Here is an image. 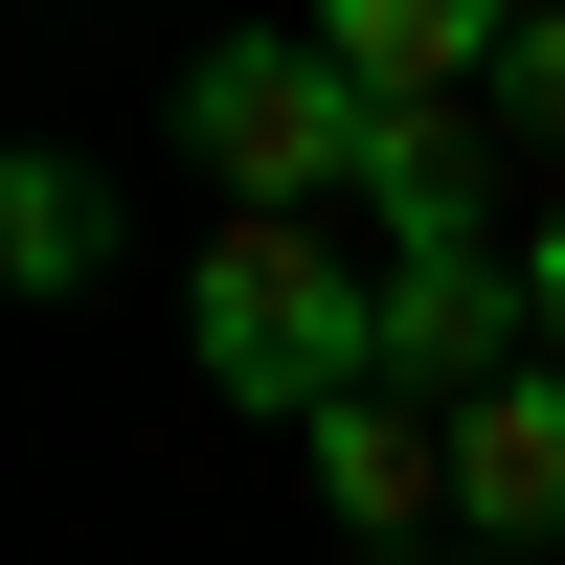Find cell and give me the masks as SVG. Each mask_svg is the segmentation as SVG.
Listing matches in <instances>:
<instances>
[{"instance_id": "1", "label": "cell", "mask_w": 565, "mask_h": 565, "mask_svg": "<svg viewBox=\"0 0 565 565\" xmlns=\"http://www.w3.org/2000/svg\"><path fill=\"white\" fill-rule=\"evenodd\" d=\"M181 340H204V385H226V407L317 430V407H362V385H385V271H362V249H317V226H204Z\"/></svg>"}, {"instance_id": "2", "label": "cell", "mask_w": 565, "mask_h": 565, "mask_svg": "<svg viewBox=\"0 0 565 565\" xmlns=\"http://www.w3.org/2000/svg\"><path fill=\"white\" fill-rule=\"evenodd\" d=\"M181 159L226 181V226H317L362 204V90L317 23H249V45H181Z\"/></svg>"}, {"instance_id": "3", "label": "cell", "mask_w": 565, "mask_h": 565, "mask_svg": "<svg viewBox=\"0 0 565 565\" xmlns=\"http://www.w3.org/2000/svg\"><path fill=\"white\" fill-rule=\"evenodd\" d=\"M385 385H407V407H498V385H543V295H521V249H407V271H385Z\"/></svg>"}, {"instance_id": "4", "label": "cell", "mask_w": 565, "mask_h": 565, "mask_svg": "<svg viewBox=\"0 0 565 565\" xmlns=\"http://www.w3.org/2000/svg\"><path fill=\"white\" fill-rule=\"evenodd\" d=\"M317 45H340L362 114H498V68H521L498 0H317Z\"/></svg>"}, {"instance_id": "5", "label": "cell", "mask_w": 565, "mask_h": 565, "mask_svg": "<svg viewBox=\"0 0 565 565\" xmlns=\"http://www.w3.org/2000/svg\"><path fill=\"white\" fill-rule=\"evenodd\" d=\"M317 521H340V543H407V565H430V521H452V407H407V385H362V407H317Z\"/></svg>"}, {"instance_id": "6", "label": "cell", "mask_w": 565, "mask_h": 565, "mask_svg": "<svg viewBox=\"0 0 565 565\" xmlns=\"http://www.w3.org/2000/svg\"><path fill=\"white\" fill-rule=\"evenodd\" d=\"M452 543H565V362L543 385H498V407H452Z\"/></svg>"}, {"instance_id": "7", "label": "cell", "mask_w": 565, "mask_h": 565, "mask_svg": "<svg viewBox=\"0 0 565 565\" xmlns=\"http://www.w3.org/2000/svg\"><path fill=\"white\" fill-rule=\"evenodd\" d=\"M0 271H23V295H90V271H114V181L90 159H0Z\"/></svg>"}, {"instance_id": "8", "label": "cell", "mask_w": 565, "mask_h": 565, "mask_svg": "<svg viewBox=\"0 0 565 565\" xmlns=\"http://www.w3.org/2000/svg\"><path fill=\"white\" fill-rule=\"evenodd\" d=\"M498 136H543V159H565V0L521 23V68H498Z\"/></svg>"}, {"instance_id": "9", "label": "cell", "mask_w": 565, "mask_h": 565, "mask_svg": "<svg viewBox=\"0 0 565 565\" xmlns=\"http://www.w3.org/2000/svg\"><path fill=\"white\" fill-rule=\"evenodd\" d=\"M521 295H543V362H565V204L521 226Z\"/></svg>"}]
</instances>
